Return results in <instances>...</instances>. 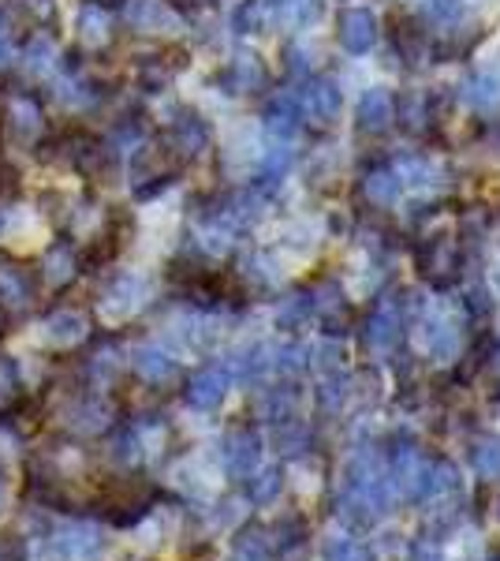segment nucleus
<instances>
[{
  "mask_svg": "<svg viewBox=\"0 0 500 561\" xmlns=\"http://www.w3.org/2000/svg\"><path fill=\"white\" fill-rule=\"evenodd\" d=\"M15 65H20V42H15L12 15L0 8V79H4Z\"/></svg>",
  "mask_w": 500,
  "mask_h": 561,
  "instance_id": "obj_19",
  "label": "nucleus"
},
{
  "mask_svg": "<svg viewBox=\"0 0 500 561\" xmlns=\"http://www.w3.org/2000/svg\"><path fill=\"white\" fill-rule=\"evenodd\" d=\"M299 108H303L314 124H333L336 116H340V90H336V83H329V79H317V83L306 87Z\"/></svg>",
  "mask_w": 500,
  "mask_h": 561,
  "instance_id": "obj_13",
  "label": "nucleus"
},
{
  "mask_svg": "<svg viewBox=\"0 0 500 561\" xmlns=\"http://www.w3.org/2000/svg\"><path fill=\"white\" fill-rule=\"evenodd\" d=\"M105 550V539L94 524H60L42 539L38 561H97Z\"/></svg>",
  "mask_w": 500,
  "mask_h": 561,
  "instance_id": "obj_1",
  "label": "nucleus"
},
{
  "mask_svg": "<svg viewBox=\"0 0 500 561\" xmlns=\"http://www.w3.org/2000/svg\"><path fill=\"white\" fill-rule=\"evenodd\" d=\"M124 23L139 34H165L179 26L168 0H124Z\"/></svg>",
  "mask_w": 500,
  "mask_h": 561,
  "instance_id": "obj_4",
  "label": "nucleus"
},
{
  "mask_svg": "<svg viewBox=\"0 0 500 561\" xmlns=\"http://www.w3.org/2000/svg\"><path fill=\"white\" fill-rule=\"evenodd\" d=\"M4 135L20 147H38L45 135V108L31 90H15L4 98Z\"/></svg>",
  "mask_w": 500,
  "mask_h": 561,
  "instance_id": "obj_2",
  "label": "nucleus"
},
{
  "mask_svg": "<svg viewBox=\"0 0 500 561\" xmlns=\"http://www.w3.org/2000/svg\"><path fill=\"white\" fill-rule=\"evenodd\" d=\"M209 147V128L202 116L179 113L176 121H168V150L176 158H198Z\"/></svg>",
  "mask_w": 500,
  "mask_h": 561,
  "instance_id": "obj_9",
  "label": "nucleus"
},
{
  "mask_svg": "<svg viewBox=\"0 0 500 561\" xmlns=\"http://www.w3.org/2000/svg\"><path fill=\"white\" fill-rule=\"evenodd\" d=\"M38 274L49 288H68L79 277V251L71 240H53L38 262Z\"/></svg>",
  "mask_w": 500,
  "mask_h": 561,
  "instance_id": "obj_6",
  "label": "nucleus"
},
{
  "mask_svg": "<svg viewBox=\"0 0 500 561\" xmlns=\"http://www.w3.org/2000/svg\"><path fill=\"white\" fill-rule=\"evenodd\" d=\"M60 60H63V49L53 31H34L20 49V68L34 83H53V76L60 71Z\"/></svg>",
  "mask_w": 500,
  "mask_h": 561,
  "instance_id": "obj_3",
  "label": "nucleus"
},
{
  "mask_svg": "<svg viewBox=\"0 0 500 561\" xmlns=\"http://www.w3.org/2000/svg\"><path fill=\"white\" fill-rule=\"evenodd\" d=\"M86 370H90V378H94V382H108V378L116 375V359H113V352H108V348L94 352V359H90V364H86Z\"/></svg>",
  "mask_w": 500,
  "mask_h": 561,
  "instance_id": "obj_25",
  "label": "nucleus"
},
{
  "mask_svg": "<svg viewBox=\"0 0 500 561\" xmlns=\"http://www.w3.org/2000/svg\"><path fill=\"white\" fill-rule=\"evenodd\" d=\"M224 386L229 382H224L221 370H202V375L187 386V401L195 404V409H217L224 397Z\"/></svg>",
  "mask_w": 500,
  "mask_h": 561,
  "instance_id": "obj_18",
  "label": "nucleus"
},
{
  "mask_svg": "<svg viewBox=\"0 0 500 561\" xmlns=\"http://www.w3.org/2000/svg\"><path fill=\"white\" fill-rule=\"evenodd\" d=\"M336 34H340V45L354 57L374 49L377 42V20L370 8H344L340 12V23H336Z\"/></svg>",
  "mask_w": 500,
  "mask_h": 561,
  "instance_id": "obj_5",
  "label": "nucleus"
},
{
  "mask_svg": "<svg viewBox=\"0 0 500 561\" xmlns=\"http://www.w3.org/2000/svg\"><path fill=\"white\" fill-rule=\"evenodd\" d=\"M4 494H8V486H4V472H0V505H4Z\"/></svg>",
  "mask_w": 500,
  "mask_h": 561,
  "instance_id": "obj_30",
  "label": "nucleus"
},
{
  "mask_svg": "<svg viewBox=\"0 0 500 561\" xmlns=\"http://www.w3.org/2000/svg\"><path fill=\"white\" fill-rule=\"evenodd\" d=\"M221 83L229 94H251V90H258L261 83H266V68H261L258 57L240 53V57H232L229 68L221 71Z\"/></svg>",
  "mask_w": 500,
  "mask_h": 561,
  "instance_id": "obj_12",
  "label": "nucleus"
},
{
  "mask_svg": "<svg viewBox=\"0 0 500 561\" xmlns=\"http://www.w3.org/2000/svg\"><path fill=\"white\" fill-rule=\"evenodd\" d=\"M142 300H147V280L135 277V274H120L113 277V285L102 293V311L108 314V319H127L131 311H139Z\"/></svg>",
  "mask_w": 500,
  "mask_h": 561,
  "instance_id": "obj_7",
  "label": "nucleus"
},
{
  "mask_svg": "<svg viewBox=\"0 0 500 561\" xmlns=\"http://www.w3.org/2000/svg\"><path fill=\"white\" fill-rule=\"evenodd\" d=\"M131 367L142 382H168L176 375V359L168 352H161L158 345H139L131 352Z\"/></svg>",
  "mask_w": 500,
  "mask_h": 561,
  "instance_id": "obj_14",
  "label": "nucleus"
},
{
  "mask_svg": "<svg viewBox=\"0 0 500 561\" xmlns=\"http://www.w3.org/2000/svg\"><path fill=\"white\" fill-rule=\"evenodd\" d=\"M396 116V105L385 90H367L359 102V128L362 131H385L388 121Z\"/></svg>",
  "mask_w": 500,
  "mask_h": 561,
  "instance_id": "obj_15",
  "label": "nucleus"
},
{
  "mask_svg": "<svg viewBox=\"0 0 500 561\" xmlns=\"http://www.w3.org/2000/svg\"><path fill=\"white\" fill-rule=\"evenodd\" d=\"M367 192H370V198H381V203H388V198H396V192H399V173H374V176H367Z\"/></svg>",
  "mask_w": 500,
  "mask_h": 561,
  "instance_id": "obj_24",
  "label": "nucleus"
},
{
  "mask_svg": "<svg viewBox=\"0 0 500 561\" xmlns=\"http://www.w3.org/2000/svg\"><path fill=\"white\" fill-rule=\"evenodd\" d=\"M467 98L481 108H493L500 102V79L489 76V71H481V76H475L467 83Z\"/></svg>",
  "mask_w": 500,
  "mask_h": 561,
  "instance_id": "obj_22",
  "label": "nucleus"
},
{
  "mask_svg": "<svg viewBox=\"0 0 500 561\" xmlns=\"http://www.w3.org/2000/svg\"><path fill=\"white\" fill-rule=\"evenodd\" d=\"M108 423V404L102 397H79L68 409V427H75L79 434H97Z\"/></svg>",
  "mask_w": 500,
  "mask_h": 561,
  "instance_id": "obj_16",
  "label": "nucleus"
},
{
  "mask_svg": "<svg viewBox=\"0 0 500 561\" xmlns=\"http://www.w3.org/2000/svg\"><path fill=\"white\" fill-rule=\"evenodd\" d=\"M8 314H12V311H8V307L0 304V337H4V333H8Z\"/></svg>",
  "mask_w": 500,
  "mask_h": 561,
  "instance_id": "obj_28",
  "label": "nucleus"
},
{
  "mask_svg": "<svg viewBox=\"0 0 500 561\" xmlns=\"http://www.w3.org/2000/svg\"><path fill=\"white\" fill-rule=\"evenodd\" d=\"M135 449H139V442H135V434H120V438L113 442V460H135L139 454H135Z\"/></svg>",
  "mask_w": 500,
  "mask_h": 561,
  "instance_id": "obj_26",
  "label": "nucleus"
},
{
  "mask_svg": "<svg viewBox=\"0 0 500 561\" xmlns=\"http://www.w3.org/2000/svg\"><path fill=\"white\" fill-rule=\"evenodd\" d=\"M4 225H8V203H0V232H4Z\"/></svg>",
  "mask_w": 500,
  "mask_h": 561,
  "instance_id": "obj_29",
  "label": "nucleus"
},
{
  "mask_svg": "<svg viewBox=\"0 0 500 561\" xmlns=\"http://www.w3.org/2000/svg\"><path fill=\"white\" fill-rule=\"evenodd\" d=\"M20 8L38 31H53L60 20V0H20Z\"/></svg>",
  "mask_w": 500,
  "mask_h": 561,
  "instance_id": "obj_21",
  "label": "nucleus"
},
{
  "mask_svg": "<svg viewBox=\"0 0 500 561\" xmlns=\"http://www.w3.org/2000/svg\"><path fill=\"white\" fill-rule=\"evenodd\" d=\"M20 364L12 356H0V412H8L15 401H20Z\"/></svg>",
  "mask_w": 500,
  "mask_h": 561,
  "instance_id": "obj_20",
  "label": "nucleus"
},
{
  "mask_svg": "<svg viewBox=\"0 0 500 561\" xmlns=\"http://www.w3.org/2000/svg\"><path fill=\"white\" fill-rule=\"evenodd\" d=\"M426 4H430L433 15H456L460 0H426Z\"/></svg>",
  "mask_w": 500,
  "mask_h": 561,
  "instance_id": "obj_27",
  "label": "nucleus"
},
{
  "mask_svg": "<svg viewBox=\"0 0 500 561\" xmlns=\"http://www.w3.org/2000/svg\"><path fill=\"white\" fill-rule=\"evenodd\" d=\"M42 330L57 348H75L90 337V319L83 311H75V307H57V311L42 322Z\"/></svg>",
  "mask_w": 500,
  "mask_h": 561,
  "instance_id": "obj_8",
  "label": "nucleus"
},
{
  "mask_svg": "<svg viewBox=\"0 0 500 561\" xmlns=\"http://www.w3.org/2000/svg\"><path fill=\"white\" fill-rule=\"evenodd\" d=\"M113 8L102 4V0H83L79 4V15H75V31H79V42L86 49H102V45L113 38Z\"/></svg>",
  "mask_w": 500,
  "mask_h": 561,
  "instance_id": "obj_11",
  "label": "nucleus"
},
{
  "mask_svg": "<svg viewBox=\"0 0 500 561\" xmlns=\"http://www.w3.org/2000/svg\"><path fill=\"white\" fill-rule=\"evenodd\" d=\"M34 300V274L15 259H0V304L8 311H23Z\"/></svg>",
  "mask_w": 500,
  "mask_h": 561,
  "instance_id": "obj_10",
  "label": "nucleus"
},
{
  "mask_svg": "<svg viewBox=\"0 0 500 561\" xmlns=\"http://www.w3.org/2000/svg\"><path fill=\"white\" fill-rule=\"evenodd\" d=\"M261 15H266V8L258 4V0H240L232 12V31L235 34H258L261 31Z\"/></svg>",
  "mask_w": 500,
  "mask_h": 561,
  "instance_id": "obj_23",
  "label": "nucleus"
},
{
  "mask_svg": "<svg viewBox=\"0 0 500 561\" xmlns=\"http://www.w3.org/2000/svg\"><path fill=\"white\" fill-rule=\"evenodd\" d=\"M266 128H269V135H277V139L295 135V128H299V98L295 94L272 98L266 105Z\"/></svg>",
  "mask_w": 500,
  "mask_h": 561,
  "instance_id": "obj_17",
  "label": "nucleus"
}]
</instances>
